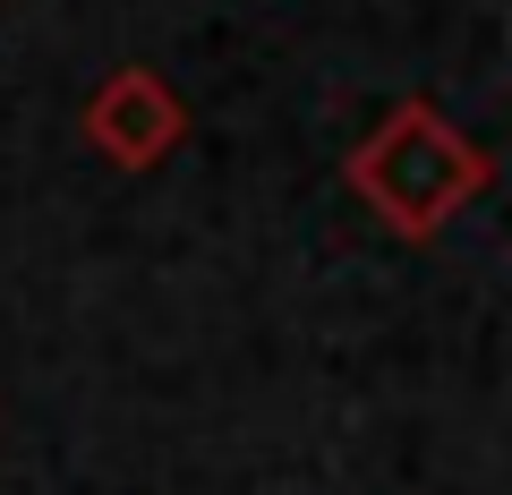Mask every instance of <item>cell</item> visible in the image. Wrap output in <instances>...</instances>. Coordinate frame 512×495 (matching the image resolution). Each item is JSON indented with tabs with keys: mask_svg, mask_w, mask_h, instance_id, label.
<instances>
[{
	"mask_svg": "<svg viewBox=\"0 0 512 495\" xmlns=\"http://www.w3.org/2000/svg\"><path fill=\"white\" fill-rule=\"evenodd\" d=\"M350 171H359V197L376 205L402 239H427L461 197H478V180H487V163H478L427 103L393 111V120L376 129V146H359Z\"/></svg>",
	"mask_w": 512,
	"mask_h": 495,
	"instance_id": "obj_1",
	"label": "cell"
},
{
	"mask_svg": "<svg viewBox=\"0 0 512 495\" xmlns=\"http://www.w3.org/2000/svg\"><path fill=\"white\" fill-rule=\"evenodd\" d=\"M86 137L111 154L120 171H146L154 154L180 137V103H171L163 86H154L146 69H128V77H111L103 94H94V111H86Z\"/></svg>",
	"mask_w": 512,
	"mask_h": 495,
	"instance_id": "obj_2",
	"label": "cell"
}]
</instances>
